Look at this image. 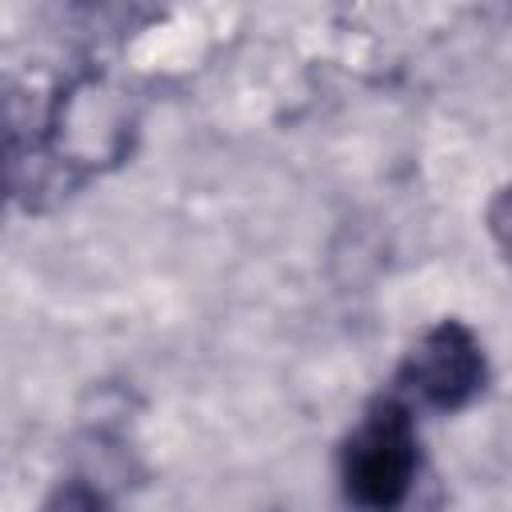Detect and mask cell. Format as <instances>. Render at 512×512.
<instances>
[{
	"label": "cell",
	"mask_w": 512,
	"mask_h": 512,
	"mask_svg": "<svg viewBox=\"0 0 512 512\" xmlns=\"http://www.w3.org/2000/svg\"><path fill=\"white\" fill-rule=\"evenodd\" d=\"M420 476L412 408L396 396L372 400L340 444V488L360 512H400Z\"/></svg>",
	"instance_id": "6da1fadb"
},
{
	"label": "cell",
	"mask_w": 512,
	"mask_h": 512,
	"mask_svg": "<svg viewBox=\"0 0 512 512\" xmlns=\"http://www.w3.org/2000/svg\"><path fill=\"white\" fill-rule=\"evenodd\" d=\"M396 388L428 412H460L488 388V356L460 320H436L400 360Z\"/></svg>",
	"instance_id": "7a4b0ae2"
},
{
	"label": "cell",
	"mask_w": 512,
	"mask_h": 512,
	"mask_svg": "<svg viewBox=\"0 0 512 512\" xmlns=\"http://www.w3.org/2000/svg\"><path fill=\"white\" fill-rule=\"evenodd\" d=\"M44 512H112L108 496L100 488H92L88 480H64L48 500Z\"/></svg>",
	"instance_id": "3957f363"
},
{
	"label": "cell",
	"mask_w": 512,
	"mask_h": 512,
	"mask_svg": "<svg viewBox=\"0 0 512 512\" xmlns=\"http://www.w3.org/2000/svg\"><path fill=\"white\" fill-rule=\"evenodd\" d=\"M488 232L496 240V248L504 252V260L512 264V184L496 192V200L488 204Z\"/></svg>",
	"instance_id": "277c9868"
}]
</instances>
